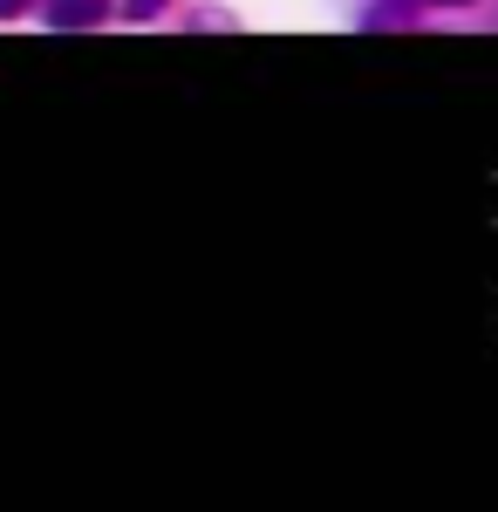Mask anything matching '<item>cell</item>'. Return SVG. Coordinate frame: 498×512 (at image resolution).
<instances>
[{
    "mask_svg": "<svg viewBox=\"0 0 498 512\" xmlns=\"http://www.w3.org/2000/svg\"><path fill=\"white\" fill-rule=\"evenodd\" d=\"M110 0H48V28H96Z\"/></svg>",
    "mask_w": 498,
    "mask_h": 512,
    "instance_id": "cell-1",
    "label": "cell"
},
{
    "mask_svg": "<svg viewBox=\"0 0 498 512\" xmlns=\"http://www.w3.org/2000/svg\"><path fill=\"white\" fill-rule=\"evenodd\" d=\"M21 7H28V0H0V14H21Z\"/></svg>",
    "mask_w": 498,
    "mask_h": 512,
    "instance_id": "cell-3",
    "label": "cell"
},
{
    "mask_svg": "<svg viewBox=\"0 0 498 512\" xmlns=\"http://www.w3.org/2000/svg\"><path fill=\"white\" fill-rule=\"evenodd\" d=\"M157 7H164V0H130V21H151Z\"/></svg>",
    "mask_w": 498,
    "mask_h": 512,
    "instance_id": "cell-2",
    "label": "cell"
},
{
    "mask_svg": "<svg viewBox=\"0 0 498 512\" xmlns=\"http://www.w3.org/2000/svg\"><path fill=\"white\" fill-rule=\"evenodd\" d=\"M430 7H464V0H430Z\"/></svg>",
    "mask_w": 498,
    "mask_h": 512,
    "instance_id": "cell-4",
    "label": "cell"
}]
</instances>
